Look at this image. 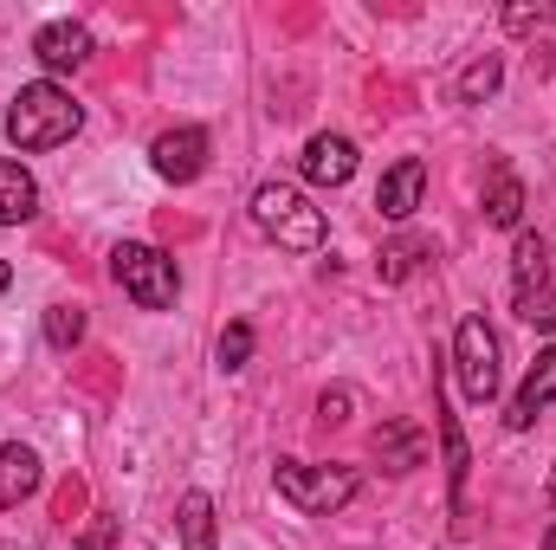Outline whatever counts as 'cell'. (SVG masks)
Segmentation results:
<instances>
[{"label": "cell", "mask_w": 556, "mask_h": 550, "mask_svg": "<svg viewBox=\"0 0 556 550\" xmlns=\"http://www.w3.org/2000/svg\"><path fill=\"white\" fill-rule=\"evenodd\" d=\"M78 124H85L78 98H72L65 85H52V78H33V85H20V98H13V111H7V142L26 149V155H39V149L72 142Z\"/></svg>", "instance_id": "6da1fadb"}, {"label": "cell", "mask_w": 556, "mask_h": 550, "mask_svg": "<svg viewBox=\"0 0 556 550\" xmlns=\"http://www.w3.org/2000/svg\"><path fill=\"white\" fill-rule=\"evenodd\" d=\"M253 227L266 240H278L285 253H317L330 240L324 208H311V195H298L291 182H260L253 188Z\"/></svg>", "instance_id": "7a4b0ae2"}, {"label": "cell", "mask_w": 556, "mask_h": 550, "mask_svg": "<svg viewBox=\"0 0 556 550\" xmlns=\"http://www.w3.org/2000/svg\"><path fill=\"white\" fill-rule=\"evenodd\" d=\"M273 486L278 499L291 505V512H304V518H330V512H343L350 499H356V466H311V460H278L273 466Z\"/></svg>", "instance_id": "3957f363"}, {"label": "cell", "mask_w": 556, "mask_h": 550, "mask_svg": "<svg viewBox=\"0 0 556 550\" xmlns=\"http://www.w3.org/2000/svg\"><path fill=\"white\" fill-rule=\"evenodd\" d=\"M111 278L124 285V298L142 304V311H168V304H175V291H181L175 260H168L162 247H149V240H124V247L111 253Z\"/></svg>", "instance_id": "277c9868"}, {"label": "cell", "mask_w": 556, "mask_h": 550, "mask_svg": "<svg viewBox=\"0 0 556 550\" xmlns=\"http://www.w3.org/2000/svg\"><path fill=\"white\" fill-rule=\"evenodd\" d=\"M453 376H459V396L479 402V409L498 396V337L479 311L459 317V330H453Z\"/></svg>", "instance_id": "5b68a950"}, {"label": "cell", "mask_w": 556, "mask_h": 550, "mask_svg": "<svg viewBox=\"0 0 556 550\" xmlns=\"http://www.w3.org/2000/svg\"><path fill=\"white\" fill-rule=\"evenodd\" d=\"M149 168L162 175V182H194L201 168H207V130H194V124H175V130H162V137L149 142Z\"/></svg>", "instance_id": "8992f818"}, {"label": "cell", "mask_w": 556, "mask_h": 550, "mask_svg": "<svg viewBox=\"0 0 556 550\" xmlns=\"http://www.w3.org/2000/svg\"><path fill=\"white\" fill-rule=\"evenodd\" d=\"M33 59H39L46 72H85V65H91V33H85L78 20H46V26L33 33Z\"/></svg>", "instance_id": "52a82bcc"}, {"label": "cell", "mask_w": 556, "mask_h": 550, "mask_svg": "<svg viewBox=\"0 0 556 550\" xmlns=\"http://www.w3.org/2000/svg\"><path fill=\"white\" fill-rule=\"evenodd\" d=\"M298 168H304V182H317V188H343L350 175H356V142L350 137H311L304 142V155H298Z\"/></svg>", "instance_id": "ba28073f"}, {"label": "cell", "mask_w": 556, "mask_h": 550, "mask_svg": "<svg viewBox=\"0 0 556 550\" xmlns=\"http://www.w3.org/2000/svg\"><path fill=\"white\" fill-rule=\"evenodd\" d=\"M544 278H551V240L544 234H518V247H511V298H518V317L544 298Z\"/></svg>", "instance_id": "9c48e42d"}, {"label": "cell", "mask_w": 556, "mask_h": 550, "mask_svg": "<svg viewBox=\"0 0 556 550\" xmlns=\"http://www.w3.org/2000/svg\"><path fill=\"white\" fill-rule=\"evenodd\" d=\"M551 402H556V343H551V350H538V363L525 370V383H518V396H511L505 421H511V427L525 434V427H531L538 414L551 409Z\"/></svg>", "instance_id": "30bf717a"}, {"label": "cell", "mask_w": 556, "mask_h": 550, "mask_svg": "<svg viewBox=\"0 0 556 550\" xmlns=\"http://www.w3.org/2000/svg\"><path fill=\"white\" fill-rule=\"evenodd\" d=\"M420 195H427V162H420V155H402V162L382 175L376 208H382V221H408L420 208Z\"/></svg>", "instance_id": "8fae6325"}, {"label": "cell", "mask_w": 556, "mask_h": 550, "mask_svg": "<svg viewBox=\"0 0 556 550\" xmlns=\"http://www.w3.org/2000/svg\"><path fill=\"white\" fill-rule=\"evenodd\" d=\"M433 434H440V453H446V492H453V512L466 505V473H472V447L459 434V414L446 402H433Z\"/></svg>", "instance_id": "7c38bea8"}, {"label": "cell", "mask_w": 556, "mask_h": 550, "mask_svg": "<svg viewBox=\"0 0 556 550\" xmlns=\"http://www.w3.org/2000/svg\"><path fill=\"white\" fill-rule=\"evenodd\" d=\"M33 492H39V453L20 440H0V512H13Z\"/></svg>", "instance_id": "4fadbf2b"}, {"label": "cell", "mask_w": 556, "mask_h": 550, "mask_svg": "<svg viewBox=\"0 0 556 550\" xmlns=\"http://www.w3.org/2000/svg\"><path fill=\"white\" fill-rule=\"evenodd\" d=\"M376 460L389 473H415L420 460H427V434H420L415 421H382L376 427Z\"/></svg>", "instance_id": "5bb4252c"}, {"label": "cell", "mask_w": 556, "mask_h": 550, "mask_svg": "<svg viewBox=\"0 0 556 550\" xmlns=\"http://www.w3.org/2000/svg\"><path fill=\"white\" fill-rule=\"evenodd\" d=\"M39 214V182L20 162H0V227H26Z\"/></svg>", "instance_id": "9a60e30c"}, {"label": "cell", "mask_w": 556, "mask_h": 550, "mask_svg": "<svg viewBox=\"0 0 556 550\" xmlns=\"http://www.w3.org/2000/svg\"><path fill=\"white\" fill-rule=\"evenodd\" d=\"M175 532H181V550H214L220 525H214V499H207L201 486L181 492V505H175Z\"/></svg>", "instance_id": "2e32d148"}, {"label": "cell", "mask_w": 556, "mask_h": 550, "mask_svg": "<svg viewBox=\"0 0 556 550\" xmlns=\"http://www.w3.org/2000/svg\"><path fill=\"white\" fill-rule=\"evenodd\" d=\"M498 85H505V59H498V52H479V59L459 72V104H485Z\"/></svg>", "instance_id": "e0dca14e"}, {"label": "cell", "mask_w": 556, "mask_h": 550, "mask_svg": "<svg viewBox=\"0 0 556 550\" xmlns=\"http://www.w3.org/2000/svg\"><path fill=\"white\" fill-rule=\"evenodd\" d=\"M485 221H492V227H518V221H525V182H518V175H498V182H492Z\"/></svg>", "instance_id": "ac0fdd59"}, {"label": "cell", "mask_w": 556, "mask_h": 550, "mask_svg": "<svg viewBox=\"0 0 556 550\" xmlns=\"http://www.w3.org/2000/svg\"><path fill=\"white\" fill-rule=\"evenodd\" d=\"M433 247L427 240H395V247H382V260H376V273H382V285H402V278L415 273L420 260H427Z\"/></svg>", "instance_id": "d6986e66"}, {"label": "cell", "mask_w": 556, "mask_h": 550, "mask_svg": "<svg viewBox=\"0 0 556 550\" xmlns=\"http://www.w3.org/2000/svg\"><path fill=\"white\" fill-rule=\"evenodd\" d=\"M78 337H85V311H78V304H52V311H46V343H52V350H72Z\"/></svg>", "instance_id": "ffe728a7"}, {"label": "cell", "mask_w": 556, "mask_h": 550, "mask_svg": "<svg viewBox=\"0 0 556 550\" xmlns=\"http://www.w3.org/2000/svg\"><path fill=\"white\" fill-rule=\"evenodd\" d=\"M214 357H220V370H247V357H253V324H227Z\"/></svg>", "instance_id": "44dd1931"}, {"label": "cell", "mask_w": 556, "mask_h": 550, "mask_svg": "<svg viewBox=\"0 0 556 550\" xmlns=\"http://www.w3.org/2000/svg\"><path fill=\"white\" fill-rule=\"evenodd\" d=\"M350 409H356V396H350V389H324L317 421H324V427H337V421H350Z\"/></svg>", "instance_id": "7402d4cb"}, {"label": "cell", "mask_w": 556, "mask_h": 550, "mask_svg": "<svg viewBox=\"0 0 556 550\" xmlns=\"http://www.w3.org/2000/svg\"><path fill=\"white\" fill-rule=\"evenodd\" d=\"M525 324H538V330H551V337H556V291H544V298L525 311Z\"/></svg>", "instance_id": "603a6c76"}, {"label": "cell", "mask_w": 556, "mask_h": 550, "mask_svg": "<svg viewBox=\"0 0 556 550\" xmlns=\"http://www.w3.org/2000/svg\"><path fill=\"white\" fill-rule=\"evenodd\" d=\"M111 538H117V518H98V525H91V538H85L78 550H111Z\"/></svg>", "instance_id": "cb8c5ba5"}, {"label": "cell", "mask_w": 556, "mask_h": 550, "mask_svg": "<svg viewBox=\"0 0 556 550\" xmlns=\"http://www.w3.org/2000/svg\"><path fill=\"white\" fill-rule=\"evenodd\" d=\"M505 26H511V33H525V26H544V7H511V13H505Z\"/></svg>", "instance_id": "d4e9b609"}, {"label": "cell", "mask_w": 556, "mask_h": 550, "mask_svg": "<svg viewBox=\"0 0 556 550\" xmlns=\"http://www.w3.org/2000/svg\"><path fill=\"white\" fill-rule=\"evenodd\" d=\"M7 285H13V266H7V260H0V291H7Z\"/></svg>", "instance_id": "484cf974"}, {"label": "cell", "mask_w": 556, "mask_h": 550, "mask_svg": "<svg viewBox=\"0 0 556 550\" xmlns=\"http://www.w3.org/2000/svg\"><path fill=\"white\" fill-rule=\"evenodd\" d=\"M538 550H556V525H551V532H544V545H538Z\"/></svg>", "instance_id": "4316f807"}, {"label": "cell", "mask_w": 556, "mask_h": 550, "mask_svg": "<svg viewBox=\"0 0 556 550\" xmlns=\"http://www.w3.org/2000/svg\"><path fill=\"white\" fill-rule=\"evenodd\" d=\"M551 499H556V466H551Z\"/></svg>", "instance_id": "83f0119b"}]
</instances>
